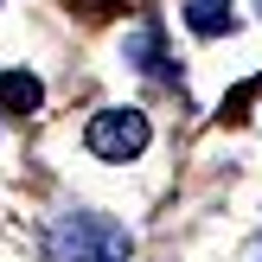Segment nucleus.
I'll return each instance as SVG.
<instances>
[{"label": "nucleus", "instance_id": "obj_1", "mask_svg": "<svg viewBox=\"0 0 262 262\" xmlns=\"http://www.w3.org/2000/svg\"><path fill=\"white\" fill-rule=\"evenodd\" d=\"M147 115L141 109H102V115H90V128H83V141H90V154L96 160H135L141 147H147Z\"/></svg>", "mask_w": 262, "mask_h": 262}, {"label": "nucleus", "instance_id": "obj_2", "mask_svg": "<svg viewBox=\"0 0 262 262\" xmlns=\"http://www.w3.org/2000/svg\"><path fill=\"white\" fill-rule=\"evenodd\" d=\"M186 26L199 38H224L237 26V0H186Z\"/></svg>", "mask_w": 262, "mask_h": 262}, {"label": "nucleus", "instance_id": "obj_3", "mask_svg": "<svg viewBox=\"0 0 262 262\" xmlns=\"http://www.w3.org/2000/svg\"><path fill=\"white\" fill-rule=\"evenodd\" d=\"M0 102H7V109H38V77L32 71H0Z\"/></svg>", "mask_w": 262, "mask_h": 262}]
</instances>
